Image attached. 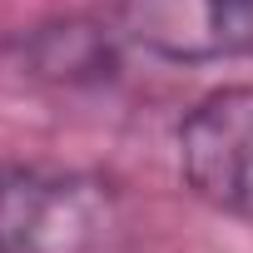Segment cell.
Wrapping results in <instances>:
<instances>
[{
  "label": "cell",
  "mask_w": 253,
  "mask_h": 253,
  "mask_svg": "<svg viewBox=\"0 0 253 253\" xmlns=\"http://www.w3.org/2000/svg\"><path fill=\"white\" fill-rule=\"evenodd\" d=\"M124 204L94 174L0 169V253H119Z\"/></svg>",
  "instance_id": "cell-1"
},
{
  "label": "cell",
  "mask_w": 253,
  "mask_h": 253,
  "mask_svg": "<svg viewBox=\"0 0 253 253\" xmlns=\"http://www.w3.org/2000/svg\"><path fill=\"white\" fill-rule=\"evenodd\" d=\"M179 174L194 199L253 218V84L209 89L179 119Z\"/></svg>",
  "instance_id": "cell-2"
},
{
  "label": "cell",
  "mask_w": 253,
  "mask_h": 253,
  "mask_svg": "<svg viewBox=\"0 0 253 253\" xmlns=\"http://www.w3.org/2000/svg\"><path fill=\"white\" fill-rule=\"evenodd\" d=\"M119 40L169 65L253 55V0H114Z\"/></svg>",
  "instance_id": "cell-3"
},
{
  "label": "cell",
  "mask_w": 253,
  "mask_h": 253,
  "mask_svg": "<svg viewBox=\"0 0 253 253\" xmlns=\"http://www.w3.org/2000/svg\"><path fill=\"white\" fill-rule=\"evenodd\" d=\"M15 55H20V70L30 80L65 84V89L104 84L119 70V30L99 25V20H80V15L45 20L15 40Z\"/></svg>",
  "instance_id": "cell-4"
}]
</instances>
